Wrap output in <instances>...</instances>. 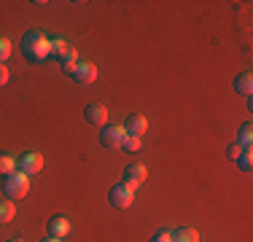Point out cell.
I'll list each match as a JSON object with an SVG mask.
<instances>
[{
	"label": "cell",
	"instance_id": "obj_21",
	"mask_svg": "<svg viewBox=\"0 0 253 242\" xmlns=\"http://www.w3.org/2000/svg\"><path fill=\"white\" fill-rule=\"evenodd\" d=\"M151 242H172V232L170 229H159V232L151 237Z\"/></svg>",
	"mask_w": 253,
	"mask_h": 242
},
{
	"label": "cell",
	"instance_id": "obj_11",
	"mask_svg": "<svg viewBox=\"0 0 253 242\" xmlns=\"http://www.w3.org/2000/svg\"><path fill=\"white\" fill-rule=\"evenodd\" d=\"M234 92L243 94V97H251V92H253V76L251 73H243V76L234 78Z\"/></svg>",
	"mask_w": 253,
	"mask_h": 242
},
{
	"label": "cell",
	"instance_id": "obj_23",
	"mask_svg": "<svg viewBox=\"0 0 253 242\" xmlns=\"http://www.w3.org/2000/svg\"><path fill=\"white\" fill-rule=\"evenodd\" d=\"M8 68H5V65H0V86H5V83H8Z\"/></svg>",
	"mask_w": 253,
	"mask_h": 242
},
{
	"label": "cell",
	"instance_id": "obj_3",
	"mask_svg": "<svg viewBox=\"0 0 253 242\" xmlns=\"http://www.w3.org/2000/svg\"><path fill=\"white\" fill-rule=\"evenodd\" d=\"M124 137H126V129H124V124H111V126H105V129L100 132V143L105 145V148H122L124 145Z\"/></svg>",
	"mask_w": 253,
	"mask_h": 242
},
{
	"label": "cell",
	"instance_id": "obj_15",
	"mask_svg": "<svg viewBox=\"0 0 253 242\" xmlns=\"http://www.w3.org/2000/svg\"><path fill=\"white\" fill-rule=\"evenodd\" d=\"M11 172H16V159L8 154H0V178H8Z\"/></svg>",
	"mask_w": 253,
	"mask_h": 242
},
{
	"label": "cell",
	"instance_id": "obj_9",
	"mask_svg": "<svg viewBox=\"0 0 253 242\" xmlns=\"http://www.w3.org/2000/svg\"><path fill=\"white\" fill-rule=\"evenodd\" d=\"M70 234V221L65 215H54L49 221V237L54 240H65Z\"/></svg>",
	"mask_w": 253,
	"mask_h": 242
},
{
	"label": "cell",
	"instance_id": "obj_4",
	"mask_svg": "<svg viewBox=\"0 0 253 242\" xmlns=\"http://www.w3.org/2000/svg\"><path fill=\"white\" fill-rule=\"evenodd\" d=\"M108 202H111L113 207H119V210H129L132 202H135V194L126 189L124 183H119V186H113V189L108 191Z\"/></svg>",
	"mask_w": 253,
	"mask_h": 242
},
{
	"label": "cell",
	"instance_id": "obj_8",
	"mask_svg": "<svg viewBox=\"0 0 253 242\" xmlns=\"http://www.w3.org/2000/svg\"><path fill=\"white\" fill-rule=\"evenodd\" d=\"M124 129H126V135L143 137V135H146V129H148V119L140 116V113H132V116L124 121Z\"/></svg>",
	"mask_w": 253,
	"mask_h": 242
},
{
	"label": "cell",
	"instance_id": "obj_1",
	"mask_svg": "<svg viewBox=\"0 0 253 242\" xmlns=\"http://www.w3.org/2000/svg\"><path fill=\"white\" fill-rule=\"evenodd\" d=\"M22 51L30 62H46L51 57V40L49 35H43L41 30H30L22 40Z\"/></svg>",
	"mask_w": 253,
	"mask_h": 242
},
{
	"label": "cell",
	"instance_id": "obj_5",
	"mask_svg": "<svg viewBox=\"0 0 253 242\" xmlns=\"http://www.w3.org/2000/svg\"><path fill=\"white\" fill-rule=\"evenodd\" d=\"M16 169L25 175H38L41 169H43V156L38 154V151H27V154H22V159L16 161Z\"/></svg>",
	"mask_w": 253,
	"mask_h": 242
},
{
	"label": "cell",
	"instance_id": "obj_24",
	"mask_svg": "<svg viewBox=\"0 0 253 242\" xmlns=\"http://www.w3.org/2000/svg\"><path fill=\"white\" fill-rule=\"evenodd\" d=\"M43 242H62V240H54V237H46Z\"/></svg>",
	"mask_w": 253,
	"mask_h": 242
},
{
	"label": "cell",
	"instance_id": "obj_10",
	"mask_svg": "<svg viewBox=\"0 0 253 242\" xmlns=\"http://www.w3.org/2000/svg\"><path fill=\"white\" fill-rule=\"evenodd\" d=\"M148 178V169L146 164H140V161H135V164H129L124 169V183L126 180H132V183H137V186H143V180Z\"/></svg>",
	"mask_w": 253,
	"mask_h": 242
},
{
	"label": "cell",
	"instance_id": "obj_7",
	"mask_svg": "<svg viewBox=\"0 0 253 242\" xmlns=\"http://www.w3.org/2000/svg\"><path fill=\"white\" fill-rule=\"evenodd\" d=\"M84 119L92 126H105L108 124V108L100 105V102H92V105L84 108Z\"/></svg>",
	"mask_w": 253,
	"mask_h": 242
},
{
	"label": "cell",
	"instance_id": "obj_19",
	"mask_svg": "<svg viewBox=\"0 0 253 242\" xmlns=\"http://www.w3.org/2000/svg\"><path fill=\"white\" fill-rule=\"evenodd\" d=\"M124 151H132V154H137V151L143 148V137H135V135H126L124 137Z\"/></svg>",
	"mask_w": 253,
	"mask_h": 242
},
{
	"label": "cell",
	"instance_id": "obj_6",
	"mask_svg": "<svg viewBox=\"0 0 253 242\" xmlns=\"http://www.w3.org/2000/svg\"><path fill=\"white\" fill-rule=\"evenodd\" d=\"M70 78H73L76 83H84V86H86V83H94L97 81V65L94 62H78Z\"/></svg>",
	"mask_w": 253,
	"mask_h": 242
},
{
	"label": "cell",
	"instance_id": "obj_14",
	"mask_svg": "<svg viewBox=\"0 0 253 242\" xmlns=\"http://www.w3.org/2000/svg\"><path fill=\"white\" fill-rule=\"evenodd\" d=\"M16 215V204L11 199H0V223H11Z\"/></svg>",
	"mask_w": 253,
	"mask_h": 242
},
{
	"label": "cell",
	"instance_id": "obj_13",
	"mask_svg": "<svg viewBox=\"0 0 253 242\" xmlns=\"http://www.w3.org/2000/svg\"><path fill=\"white\" fill-rule=\"evenodd\" d=\"M59 65H62V70L68 73V76H73V70H76V65H78V51H76L73 46L65 51V57L59 59Z\"/></svg>",
	"mask_w": 253,
	"mask_h": 242
},
{
	"label": "cell",
	"instance_id": "obj_16",
	"mask_svg": "<svg viewBox=\"0 0 253 242\" xmlns=\"http://www.w3.org/2000/svg\"><path fill=\"white\" fill-rule=\"evenodd\" d=\"M237 164H240L243 172H251V169H253V151L251 148H243V154L237 156Z\"/></svg>",
	"mask_w": 253,
	"mask_h": 242
},
{
	"label": "cell",
	"instance_id": "obj_12",
	"mask_svg": "<svg viewBox=\"0 0 253 242\" xmlns=\"http://www.w3.org/2000/svg\"><path fill=\"white\" fill-rule=\"evenodd\" d=\"M172 242H200V232L191 226H183L178 232H172Z\"/></svg>",
	"mask_w": 253,
	"mask_h": 242
},
{
	"label": "cell",
	"instance_id": "obj_2",
	"mask_svg": "<svg viewBox=\"0 0 253 242\" xmlns=\"http://www.w3.org/2000/svg\"><path fill=\"white\" fill-rule=\"evenodd\" d=\"M3 191H5V197L8 199H25L27 194H30V175L25 172H11L8 178L3 180Z\"/></svg>",
	"mask_w": 253,
	"mask_h": 242
},
{
	"label": "cell",
	"instance_id": "obj_20",
	"mask_svg": "<svg viewBox=\"0 0 253 242\" xmlns=\"http://www.w3.org/2000/svg\"><path fill=\"white\" fill-rule=\"evenodd\" d=\"M11 51H14V48H11V40L0 35V65H5V59L11 57Z\"/></svg>",
	"mask_w": 253,
	"mask_h": 242
},
{
	"label": "cell",
	"instance_id": "obj_22",
	"mask_svg": "<svg viewBox=\"0 0 253 242\" xmlns=\"http://www.w3.org/2000/svg\"><path fill=\"white\" fill-rule=\"evenodd\" d=\"M240 154H243V145H240V143H232V145H229V159L237 161V156H240Z\"/></svg>",
	"mask_w": 253,
	"mask_h": 242
},
{
	"label": "cell",
	"instance_id": "obj_25",
	"mask_svg": "<svg viewBox=\"0 0 253 242\" xmlns=\"http://www.w3.org/2000/svg\"><path fill=\"white\" fill-rule=\"evenodd\" d=\"M8 242H25V240H22V237H14V240H8Z\"/></svg>",
	"mask_w": 253,
	"mask_h": 242
},
{
	"label": "cell",
	"instance_id": "obj_17",
	"mask_svg": "<svg viewBox=\"0 0 253 242\" xmlns=\"http://www.w3.org/2000/svg\"><path fill=\"white\" fill-rule=\"evenodd\" d=\"M51 40V57H59L62 59L65 57V51H68V43H65V38H49Z\"/></svg>",
	"mask_w": 253,
	"mask_h": 242
},
{
	"label": "cell",
	"instance_id": "obj_18",
	"mask_svg": "<svg viewBox=\"0 0 253 242\" xmlns=\"http://www.w3.org/2000/svg\"><path fill=\"white\" fill-rule=\"evenodd\" d=\"M243 148H251L253 145V126L251 124H243V129H240V140H237Z\"/></svg>",
	"mask_w": 253,
	"mask_h": 242
}]
</instances>
